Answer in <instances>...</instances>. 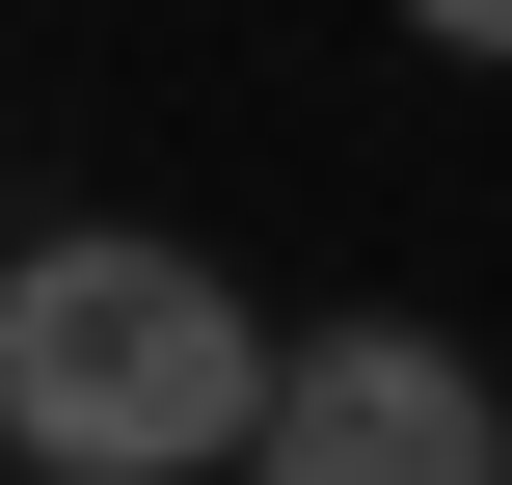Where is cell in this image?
<instances>
[{"label":"cell","mask_w":512,"mask_h":485,"mask_svg":"<svg viewBox=\"0 0 512 485\" xmlns=\"http://www.w3.org/2000/svg\"><path fill=\"white\" fill-rule=\"evenodd\" d=\"M0 432L54 485H189L270 432V324L189 270V243H135V216H54L27 270H0Z\"/></svg>","instance_id":"obj_1"},{"label":"cell","mask_w":512,"mask_h":485,"mask_svg":"<svg viewBox=\"0 0 512 485\" xmlns=\"http://www.w3.org/2000/svg\"><path fill=\"white\" fill-rule=\"evenodd\" d=\"M243 485H512V405L459 378V324H324V351H270Z\"/></svg>","instance_id":"obj_2"},{"label":"cell","mask_w":512,"mask_h":485,"mask_svg":"<svg viewBox=\"0 0 512 485\" xmlns=\"http://www.w3.org/2000/svg\"><path fill=\"white\" fill-rule=\"evenodd\" d=\"M405 27H432V54H512V0H405Z\"/></svg>","instance_id":"obj_3"},{"label":"cell","mask_w":512,"mask_h":485,"mask_svg":"<svg viewBox=\"0 0 512 485\" xmlns=\"http://www.w3.org/2000/svg\"><path fill=\"white\" fill-rule=\"evenodd\" d=\"M0 459H27V432H0Z\"/></svg>","instance_id":"obj_4"}]
</instances>
